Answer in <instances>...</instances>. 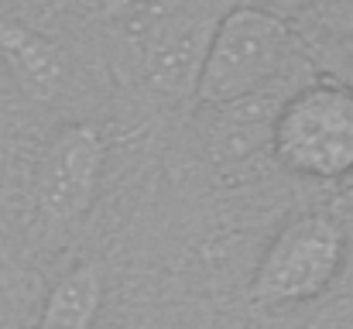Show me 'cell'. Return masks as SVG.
I'll list each match as a JSON object with an SVG mask.
<instances>
[{"instance_id": "cell-1", "label": "cell", "mask_w": 353, "mask_h": 329, "mask_svg": "<svg viewBox=\"0 0 353 329\" xmlns=\"http://www.w3.org/2000/svg\"><path fill=\"white\" fill-rule=\"evenodd\" d=\"M305 48L299 31L274 10L234 7L227 10L206 41V55L196 76V100L203 107H230L264 97Z\"/></svg>"}, {"instance_id": "cell-2", "label": "cell", "mask_w": 353, "mask_h": 329, "mask_svg": "<svg viewBox=\"0 0 353 329\" xmlns=\"http://www.w3.org/2000/svg\"><path fill=\"white\" fill-rule=\"evenodd\" d=\"M274 158L305 179L353 175V93L330 76L309 79L295 90L271 120Z\"/></svg>"}, {"instance_id": "cell-3", "label": "cell", "mask_w": 353, "mask_h": 329, "mask_svg": "<svg viewBox=\"0 0 353 329\" xmlns=\"http://www.w3.org/2000/svg\"><path fill=\"white\" fill-rule=\"evenodd\" d=\"M347 237L330 213H305L285 223L264 250L254 278V306H295L323 295L343 268Z\"/></svg>"}, {"instance_id": "cell-4", "label": "cell", "mask_w": 353, "mask_h": 329, "mask_svg": "<svg viewBox=\"0 0 353 329\" xmlns=\"http://www.w3.org/2000/svg\"><path fill=\"white\" fill-rule=\"evenodd\" d=\"M107 161L103 134L93 123H72L55 134L38 165V210L55 226H69L90 213Z\"/></svg>"}, {"instance_id": "cell-5", "label": "cell", "mask_w": 353, "mask_h": 329, "mask_svg": "<svg viewBox=\"0 0 353 329\" xmlns=\"http://www.w3.org/2000/svg\"><path fill=\"white\" fill-rule=\"evenodd\" d=\"M213 24L175 14L172 7L158 14L154 21L144 24V59H148V76L158 90L168 93H192L196 76L206 55Z\"/></svg>"}, {"instance_id": "cell-6", "label": "cell", "mask_w": 353, "mask_h": 329, "mask_svg": "<svg viewBox=\"0 0 353 329\" xmlns=\"http://www.w3.org/2000/svg\"><path fill=\"white\" fill-rule=\"evenodd\" d=\"M0 69L24 97L38 103L55 100L69 72L62 48L21 21H0Z\"/></svg>"}, {"instance_id": "cell-7", "label": "cell", "mask_w": 353, "mask_h": 329, "mask_svg": "<svg viewBox=\"0 0 353 329\" xmlns=\"http://www.w3.org/2000/svg\"><path fill=\"white\" fill-rule=\"evenodd\" d=\"M103 302V275L100 264L83 261L69 268L48 292L41 306L38 329H93V319Z\"/></svg>"}, {"instance_id": "cell-8", "label": "cell", "mask_w": 353, "mask_h": 329, "mask_svg": "<svg viewBox=\"0 0 353 329\" xmlns=\"http://www.w3.org/2000/svg\"><path fill=\"white\" fill-rule=\"evenodd\" d=\"M295 17L302 21V31L312 38V45L353 34V0H302Z\"/></svg>"}, {"instance_id": "cell-9", "label": "cell", "mask_w": 353, "mask_h": 329, "mask_svg": "<svg viewBox=\"0 0 353 329\" xmlns=\"http://www.w3.org/2000/svg\"><path fill=\"white\" fill-rule=\"evenodd\" d=\"M312 59L319 66V76L336 79L340 86H347L353 93V34L350 38H336V41H323L312 48Z\"/></svg>"}, {"instance_id": "cell-10", "label": "cell", "mask_w": 353, "mask_h": 329, "mask_svg": "<svg viewBox=\"0 0 353 329\" xmlns=\"http://www.w3.org/2000/svg\"><path fill=\"white\" fill-rule=\"evenodd\" d=\"M165 10H168L165 0H103V17H123L137 24H148Z\"/></svg>"}, {"instance_id": "cell-11", "label": "cell", "mask_w": 353, "mask_h": 329, "mask_svg": "<svg viewBox=\"0 0 353 329\" xmlns=\"http://www.w3.org/2000/svg\"><path fill=\"white\" fill-rule=\"evenodd\" d=\"M278 0H236V7H261V10H274ZM299 10V7H295Z\"/></svg>"}, {"instance_id": "cell-12", "label": "cell", "mask_w": 353, "mask_h": 329, "mask_svg": "<svg viewBox=\"0 0 353 329\" xmlns=\"http://www.w3.org/2000/svg\"><path fill=\"white\" fill-rule=\"evenodd\" d=\"M350 192H353V175H350Z\"/></svg>"}, {"instance_id": "cell-13", "label": "cell", "mask_w": 353, "mask_h": 329, "mask_svg": "<svg viewBox=\"0 0 353 329\" xmlns=\"http://www.w3.org/2000/svg\"><path fill=\"white\" fill-rule=\"evenodd\" d=\"M0 76H3V69H0Z\"/></svg>"}]
</instances>
